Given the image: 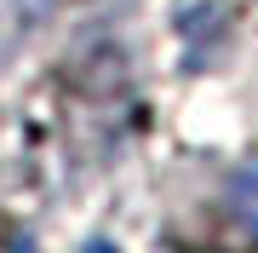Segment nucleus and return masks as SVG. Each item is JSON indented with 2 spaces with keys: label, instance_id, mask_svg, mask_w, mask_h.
Returning <instances> with one entry per match:
<instances>
[{
  "label": "nucleus",
  "instance_id": "f257e3e1",
  "mask_svg": "<svg viewBox=\"0 0 258 253\" xmlns=\"http://www.w3.org/2000/svg\"><path fill=\"white\" fill-rule=\"evenodd\" d=\"M230 219L258 242V161H247V167L230 178Z\"/></svg>",
  "mask_w": 258,
  "mask_h": 253
}]
</instances>
